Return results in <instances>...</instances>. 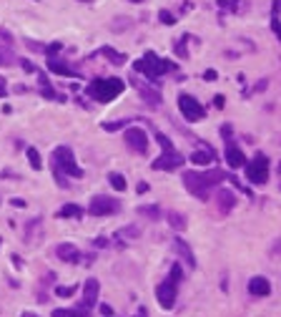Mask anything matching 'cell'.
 Wrapping results in <instances>:
<instances>
[{"instance_id": "obj_1", "label": "cell", "mask_w": 281, "mask_h": 317, "mask_svg": "<svg viewBox=\"0 0 281 317\" xmlns=\"http://www.w3.org/2000/svg\"><path fill=\"white\" fill-rule=\"evenodd\" d=\"M223 182L221 169H208V172H183V187L201 202L211 197V192Z\"/></svg>"}, {"instance_id": "obj_2", "label": "cell", "mask_w": 281, "mask_h": 317, "mask_svg": "<svg viewBox=\"0 0 281 317\" xmlns=\"http://www.w3.org/2000/svg\"><path fill=\"white\" fill-rule=\"evenodd\" d=\"M126 88V81L123 78H96L88 83L86 93L93 98V101H101V103H111L113 98H118Z\"/></svg>"}, {"instance_id": "obj_3", "label": "cell", "mask_w": 281, "mask_h": 317, "mask_svg": "<svg viewBox=\"0 0 281 317\" xmlns=\"http://www.w3.org/2000/svg\"><path fill=\"white\" fill-rule=\"evenodd\" d=\"M133 71H136V73H143L146 78H151V81H156V83H158V78H161L163 73L176 71V63L163 61V58H158L153 51H148V53H143V58H141V61H136V63H133Z\"/></svg>"}, {"instance_id": "obj_4", "label": "cell", "mask_w": 281, "mask_h": 317, "mask_svg": "<svg viewBox=\"0 0 281 317\" xmlns=\"http://www.w3.org/2000/svg\"><path fill=\"white\" fill-rule=\"evenodd\" d=\"M53 167H58L66 177H73V179H81L83 177V169L76 164V156L68 146H58L53 151Z\"/></svg>"}, {"instance_id": "obj_5", "label": "cell", "mask_w": 281, "mask_h": 317, "mask_svg": "<svg viewBox=\"0 0 281 317\" xmlns=\"http://www.w3.org/2000/svg\"><path fill=\"white\" fill-rule=\"evenodd\" d=\"M243 172H246V179L251 184H266V179H268V158L258 151L251 162H246Z\"/></svg>"}, {"instance_id": "obj_6", "label": "cell", "mask_w": 281, "mask_h": 317, "mask_svg": "<svg viewBox=\"0 0 281 317\" xmlns=\"http://www.w3.org/2000/svg\"><path fill=\"white\" fill-rule=\"evenodd\" d=\"M176 294H178V279L168 274V277L156 287V299H158V304H161L163 309H173Z\"/></svg>"}, {"instance_id": "obj_7", "label": "cell", "mask_w": 281, "mask_h": 317, "mask_svg": "<svg viewBox=\"0 0 281 317\" xmlns=\"http://www.w3.org/2000/svg\"><path fill=\"white\" fill-rule=\"evenodd\" d=\"M181 167H183V156L176 148H163V153L151 164L153 172H173V169H181Z\"/></svg>"}, {"instance_id": "obj_8", "label": "cell", "mask_w": 281, "mask_h": 317, "mask_svg": "<svg viewBox=\"0 0 281 317\" xmlns=\"http://www.w3.org/2000/svg\"><path fill=\"white\" fill-rule=\"evenodd\" d=\"M123 141H126V146H128L131 151H136V153H146V151H148V136H146V131H143L141 126L126 128V131H123Z\"/></svg>"}, {"instance_id": "obj_9", "label": "cell", "mask_w": 281, "mask_h": 317, "mask_svg": "<svg viewBox=\"0 0 281 317\" xmlns=\"http://www.w3.org/2000/svg\"><path fill=\"white\" fill-rule=\"evenodd\" d=\"M88 212L93 217H108V214H118L121 212V202L113 197H93Z\"/></svg>"}, {"instance_id": "obj_10", "label": "cell", "mask_w": 281, "mask_h": 317, "mask_svg": "<svg viewBox=\"0 0 281 317\" xmlns=\"http://www.w3.org/2000/svg\"><path fill=\"white\" fill-rule=\"evenodd\" d=\"M178 108H181V113H183L186 121H198V118H203V106H201L193 96H188V93H181V96H178Z\"/></svg>"}, {"instance_id": "obj_11", "label": "cell", "mask_w": 281, "mask_h": 317, "mask_svg": "<svg viewBox=\"0 0 281 317\" xmlns=\"http://www.w3.org/2000/svg\"><path fill=\"white\" fill-rule=\"evenodd\" d=\"M98 292H101V284H98V279H86L83 282V299H81V307H86V309H93V304L98 302Z\"/></svg>"}, {"instance_id": "obj_12", "label": "cell", "mask_w": 281, "mask_h": 317, "mask_svg": "<svg viewBox=\"0 0 281 317\" xmlns=\"http://www.w3.org/2000/svg\"><path fill=\"white\" fill-rule=\"evenodd\" d=\"M226 164L231 167V169H241V167H246V156H243V151L236 146V143H226Z\"/></svg>"}, {"instance_id": "obj_13", "label": "cell", "mask_w": 281, "mask_h": 317, "mask_svg": "<svg viewBox=\"0 0 281 317\" xmlns=\"http://www.w3.org/2000/svg\"><path fill=\"white\" fill-rule=\"evenodd\" d=\"M56 254H58L63 262H68V264H78V262H81V252H78V247H73V244H68V242L58 244V247H56Z\"/></svg>"}, {"instance_id": "obj_14", "label": "cell", "mask_w": 281, "mask_h": 317, "mask_svg": "<svg viewBox=\"0 0 281 317\" xmlns=\"http://www.w3.org/2000/svg\"><path fill=\"white\" fill-rule=\"evenodd\" d=\"M48 68L53 71V73H61V76H71V78H78V71H73L66 61H61L58 56H51L48 58Z\"/></svg>"}, {"instance_id": "obj_15", "label": "cell", "mask_w": 281, "mask_h": 317, "mask_svg": "<svg viewBox=\"0 0 281 317\" xmlns=\"http://www.w3.org/2000/svg\"><path fill=\"white\" fill-rule=\"evenodd\" d=\"M248 292H251L253 297H266V294L271 292V284H268L266 277H251V279H248Z\"/></svg>"}, {"instance_id": "obj_16", "label": "cell", "mask_w": 281, "mask_h": 317, "mask_svg": "<svg viewBox=\"0 0 281 317\" xmlns=\"http://www.w3.org/2000/svg\"><path fill=\"white\" fill-rule=\"evenodd\" d=\"M216 202H218V212H223V214H228V212L236 207V197H233V192H228V189H218Z\"/></svg>"}, {"instance_id": "obj_17", "label": "cell", "mask_w": 281, "mask_h": 317, "mask_svg": "<svg viewBox=\"0 0 281 317\" xmlns=\"http://www.w3.org/2000/svg\"><path fill=\"white\" fill-rule=\"evenodd\" d=\"M173 247H176V252H178V257H183L186 259V264L193 269L196 267V257H193V252H191V247L183 242V239H173Z\"/></svg>"}, {"instance_id": "obj_18", "label": "cell", "mask_w": 281, "mask_h": 317, "mask_svg": "<svg viewBox=\"0 0 281 317\" xmlns=\"http://www.w3.org/2000/svg\"><path fill=\"white\" fill-rule=\"evenodd\" d=\"M138 91H141V96L148 101V106H153V108H156V106L161 103V93H158L156 88H148L146 83H138Z\"/></svg>"}, {"instance_id": "obj_19", "label": "cell", "mask_w": 281, "mask_h": 317, "mask_svg": "<svg viewBox=\"0 0 281 317\" xmlns=\"http://www.w3.org/2000/svg\"><path fill=\"white\" fill-rule=\"evenodd\" d=\"M58 217H61V219H81V217H83V209H81L78 204H66V207L58 212Z\"/></svg>"}, {"instance_id": "obj_20", "label": "cell", "mask_w": 281, "mask_h": 317, "mask_svg": "<svg viewBox=\"0 0 281 317\" xmlns=\"http://www.w3.org/2000/svg\"><path fill=\"white\" fill-rule=\"evenodd\" d=\"M101 56H106L113 66H123L126 63V56L123 53H118V51H113L111 46H106V48H101Z\"/></svg>"}, {"instance_id": "obj_21", "label": "cell", "mask_w": 281, "mask_h": 317, "mask_svg": "<svg viewBox=\"0 0 281 317\" xmlns=\"http://www.w3.org/2000/svg\"><path fill=\"white\" fill-rule=\"evenodd\" d=\"M166 219H168V224H171L176 232L186 229V217H183V214H178V212H166Z\"/></svg>"}, {"instance_id": "obj_22", "label": "cell", "mask_w": 281, "mask_h": 317, "mask_svg": "<svg viewBox=\"0 0 281 317\" xmlns=\"http://www.w3.org/2000/svg\"><path fill=\"white\" fill-rule=\"evenodd\" d=\"M211 158H213V151H211V148H206V151H193V153H191V162L198 164V167H206Z\"/></svg>"}, {"instance_id": "obj_23", "label": "cell", "mask_w": 281, "mask_h": 317, "mask_svg": "<svg viewBox=\"0 0 281 317\" xmlns=\"http://www.w3.org/2000/svg\"><path fill=\"white\" fill-rule=\"evenodd\" d=\"M138 214L146 217V219H151V222H158V219L163 217V212H161L158 207H138Z\"/></svg>"}, {"instance_id": "obj_24", "label": "cell", "mask_w": 281, "mask_h": 317, "mask_svg": "<svg viewBox=\"0 0 281 317\" xmlns=\"http://www.w3.org/2000/svg\"><path fill=\"white\" fill-rule=\"evenodd\" d=\"M41 93L46 96V98H61L56 91H53V86H51V81H48V76H43L41 73Z\"/></svg>"}, {"instance_id": "obj_25", "label": "cell", "mask_w": 281, "mask_h": 317, "mask_svg": "<svg viewBox=\"0 0 281 317\" xmlns=\"http://www.w3.org/2000/svg\"><path fill=\"white\" fill-rule=\"evenodd\" d=\"M108 182H111V187H113L116 192H126V187H128V184H126V177H123V174H116V172L108 177Z\"/></svg>"}, {"instance_id": "obj_26", "label": "cell", "mask_w": 281, "mask_h": 317, "mask_svg": "<svg viewBox=\"0 0 281 317\" xmlns=\"http://www.w3.org/2000/svg\"><path fill=\"white\" fill-rule=\"evenodd\" d=\"M28 162H31V167L36 169V172H41L43 169V162H41V153H38V148H28Z\"/></svg>"}, {"instance_id": "obj_27", "label": "cell", "mask_w": 281, "mask_h": 317, "mask_svg": "<svg viewBox=\"0 0 281 317\" xmlns=\"http://www.w3.org/2000/svg\"><path fill=\"white\" fill-rule=\"evenodd\" d=\"M158 21H161L163 26H176V16L168 13V11H161V13H158Z\"/></svg>"}, {"instance_id": "obj_28", "label": "cell", "mask_w": 281, "mask_h": 317, "mask_svg": "<svg viewBox=\"0 0 281 317\" xmlns=\"http://www.w3.org/2000/svg\"><path fill=\"white\" fill-rule=\"evenodd\" d=\"M58 51H63V41H56V43H51V46L46 48V53H48V58H51V56H56Z\"/></svg>"}, {"instance_id": "obj_29", "label": "cell", "mask_w": 281, "mask_h": 317, "mask_svg": "<svg viewBox=\"0 0 281 317\" xmlns=\"http://www.w3.org/2000/svg\"><path fill=\"white\" fill-rule=\"evenodd\" d=\"M53 317H78V309H53Z\"/></svg>"}, {"instance_id": "obj_30", "label": "cell", "mask_w": 281, "mask_h": 317, "mask_svg": "<svg viewBox=\"0 0 281 317\" xmlns=\"http://www.w3.org/2000/svg\"><path fill=\"white\" fill-rule=\"evenodd\" d=\"M128 121H108V123H103V128L106 131H116V128H123Z\"/></svg>"}, {"instance_id": "obj_31", "label": "cell", "mask_w": 281, "mask_h": 317, "mask_svg": "<svg viewBox=\"0 0 281 317\" xmlns=\"http://www.w3.org/2000/svg\"><path fill=\"white\" fill-rule=\"evenodd\" d=\"M56 294L58 297H71V294H76V287H56Z\"/></svg>"}, {"instance_id": "obj_32", "label": "cell", "mask_w": 281, "mask_h": 317, "mask_svg": "<svg viewBox=\"0 0 281 317\" xmlns=\"http://www.w3.org/2000/svg\"><path fill=\"white\" fill-rule=\"evenodd\" d=\"M156 138H158V143H161V148H173V146H171V138H168V136H163L161 131L156 133Z\"/></svg>"}, {"instance_id": "obj_33", "label": "cell", "mask_w": 281, "mask_h": 317, "mask_svg": "<svg viewBox=\"0 0 281 317\" xmlns=\"http://www.w3.org/2000/svg\"><path fill=\"white\" fill-rule=\"evenodd\" d=\"M118 237H138V229H136V227H128V229L118 232Z\"/></svg>"}, {"instance_id": "obj_34", "label": "cell", "mask_w": 281, "mask_h": 317, "mask_svg": "<svg viewBox=\"0 0 281 317\" xmlns=\"http://www.w3.org/2000/svg\"><path fill=\"white\" fill-rule=\"evenodd\" d=\"M21 66H23V71H28V73H36V66H33L31 61H21Z\"/></svg>"}, {"instance_id": "obj_35", "label": "cell", "mask_w": 281, "mask_h": 317, "mask_svg": "<svg viewBox=\"0 0 281 317\" xmlns=\"http://www.w3.org/2000/svg\"><path fill=\"white\" fill-rule=\"evenodd\" d=\"M0 38H6V43H8V46L13 43V36H11V33L6 31V28H0Z\"/></svg>"}, {"instance_id": "obj_36", "label": "cell", "mask_w": 281, "mask_h": 317, "mask_svg": "<svg viewBox=\"0 0 281 317\" xmlns=\"http://www.w3.org/2000/svg\"><path fill=\"white\" fill-rule=\"evenodd\" d=\"M216 76H218V73H216L213 68H208V71L203 73V78H206V81H216Z\"/></svg>"}, {"instance_id": "obj_37", "label": "cell", "mask_w": 281, "mask_h": 317, "mask_svg": "<svg viewBox=\"0 0 281 317\" xmlns=\"http://www.w3.org/2000/svg\"><path fill=\"white\" fill-rule=\"evenodd\" d=\"M213 103H216V108H223L226 98H223V96H216V98H213Z\"/></svg>"}, {"instance_id": "obj_38", "label": "cell", "mask_w": 281, "mask_h": 317, "mask_svg": "<svg viewBox=\"0 0 281 317\" xmlns=\"http://www.w3.org/2000/svg\"><path fill=\"white\" fill-rule=\"evenodd\" d=\"M11 204H13L16 209H21V207H26V202H23V199H18V197H16V199H11Z\"/></svg>"}, {"instance_id": "obj_39", "label": "cell", "mask_w": 281, "mask_h": 317, "mask_svg": "<svg viewBox=\"0 0 281 317\" xmlns=\"http://www.w3.org/2000/svg\"><path fill=\"white\" fill-rule=\"evenodd\" d=\"M6 93H8V86H6V81H3V78H0V98H3Z\"/></svg>"}, {"instance_id": "obj_40", "label": "cell", "mask_w": 281, "mask_h": 317, "mask_svg": "<svg viewBox=\"0 0 281 317\" xmlns=\"http://www.w3.org/2000/svg\"><path fill=\"white\" fill-rule=\"evenodd\" d=\"M146 192H148V184L141 182V184H138V194H146Z\"/></svg>"}, {"instance_id": "obj_41", "label": "cell", "mask_w": 281, "mask_h": 317, "mask_svg": "<svg viewBox=\"0 0 281 317\" xmlns=\"http://www.w3.org/2000/svg\"><path fill=\"white\" fill-rule=\"evenodd\" d=\"M96 247H108V239H103V237H101V239H96Z\"/></svg>"}, {"instance_id": "obj_42", "label": "cell", "mask_w": 281, "mask_h": 317, "mask_svg": "<svg viewBox=\"0 0 281 317\" xmlns=\"http://www.w3.org/2000/svg\"><path fill=\"white\" fill-rule=\"evenodd\" d=\"M21 317H38V314H33V312H23Z\"/></svg>"}, {"instance_id": "obj_43", "label": "cell", "mask_w": 281, "mask_h": 317, "mask_svg": "<svg viewBox=\"0 0 281 317\" xmlns=\"http://www.w3.org/2000/svg\"><path fill=\"white\" fill-rule=\"evenodd\" d=\"M136 317H146V312H141V314H136Z\"/></svg>"}, {"instance_id": "obj_44", "label": "cell", "mask_w": 281, "mask_h": 317, "mask_svg": "<svg viewBox=\"0 0 281 317\" xmlns=\"http://www.w3.org/2000/svg\"><path fill=\"white\" fill-rule=\"evenodd\" d=\"M81 3H91V0H81Z\"/></svg>"}, {"instance_id": "obj_45", "label": "cell", "mask_w": 281, "mask_h": 317, "mask_svg": "<svg viewBox=\"0 0 281 317\" xmlns=\"http://www.w3.org/2000/svg\"><path fill=\"white\" fill-rule=\"evenodd\" d=\"M131 3H141V0H131Z\"/></svg>"}, {"instance_id": "obj_46", "label": "cell", "mask_w": 281, "mask_h": 317, "mask_svg": "<svg viewBox=\"0 0 281 317\" xmlns=\"http://www.w3.org/2000/svg\"><path fill=\"white\" fill-rule=\"evenodd\" d=\"M278 174H281V164H278Z\"/></svg>"}]
</instances>
